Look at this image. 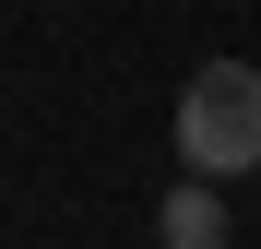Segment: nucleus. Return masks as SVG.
<instances>
[{
	"mask_svg": "<svg viewBox=\"0 0 261 249\" xmlns=\"http://www.w3.org/2000/svg\"><path fill=\"white\" fill-rule=\"evenodd\" d=\"M178 166L202 190H226V178L261 166V71L249 60H202L178 83Z\"/></svg>",
	"mask_w": 261,
	"mask_h": 249,
	"instance_id": "f257e3e1",
	"label": "nucleus"
},
{
	"mask_svg": "<svg viewBox=\"0 0 261 249\" xmlns=\"http://www.w3.org/2000/svg\"><path fill=\"white\" fill-rule=\"evenodd\" d=\"M154 237H166V249H226V190L178 178V190L154 202Z\"/></svg>",
	"mask_w": 261,
	"mask_h": 249,
	"instance_id": "f03ea898",
	"label": "nucleus"
}]
</instances>
